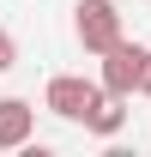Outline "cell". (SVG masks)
<instances>
[{
  "label": "cell",
  "mask_w": 151,
  "mask_h": 157,
  "mask_svg": "<svg viewBox=\"0 0 151 157\" xmlns=\"http://www.w3.org/2000/svg\"><path fill=\"white\" fill-rule=\"evenodd\" d=\"M85 127H91L97 139H115L121 127H127V97H115V91H97V103L85 109Z\"/></svg>",
  "instance_id": "obj_5"
},
{
  "label": "cell",
  "mask_w": 151,
  "mask_h": 157,
  "mask_svg": "<svg viewBox=\"0 0 151 157\" xmlns=\"http://www.w3.org/2000/svg\"><path fill=\"white\" fill-rule=\"evenodd\" d=\"M97 78H79V73H55L48 78V91H42V109L48 115H60V121H85V109L97 103Z\"/></svg>",
  "instance_id": "obj_2"
},
{
  "label": "cell",
  "mask_w": 151,
  "mask_h": 157,
  "mask_svg": "<svg viewBox=\"0 0 151 157\" xmlns=\"http://www.w3.org/2000/svg\"><path fill=\"white\" fill-rule=\"evenodd\" d=\"M12 67H18V42L0 30V73H12Z\"/></svg>",
  "instance_id": "obj_6"
},
{
  "label": "cell",
  "mask_w": 151,
  "mask_h": 157,
  "mask_svg": "<svg viewBox=\"0 0 151 157\" xmlns=\"http://www.w3.org/2000/svg\"><path fill=\"white\" fill-rule=\"evenodd\" d=\"M37 133V109L24 97H0V151H24Z\"/></svg>",
  "instance_id": "obj_4"
},
{
  "label": "cell",
  "mask_w": 151,
  "mask_h": 157,
  "mask_svg": "<svg viewBox=\"0 0 151 157\" xmlns=\"http://www.w3.org/2000/svg\"><path fill=\"white\" fill-rule=\"evenodd\" d=\"M139 60H145V48L139 42H115V48H103V91H115V97H133V85H139Z\"/></svg>",
  "instance_id": "obj_3"
},
{
  "label": "cell",
  "mask_w": 151,
  "mask_h": 157,
  "mask_svg": "<svg viewBox=\"0 0 151 157\" xmlns=\"http://www.w3.org/2000/svg\"><path fill=\"white\" fill-rule=\"evenodd\" d=\"M139 97H151V48H145V60H139V85H133Z\"/></svg>",
  "instance_id": "obj_7"
},
{
  "label": "cell",
  "mask_w": 151,
  "mask_h": 157,
  "mask_svg": "<svg viewBox=\"0 0 151 157\" xmlns=\"http://www.w3.org/2000/svg\"><path fill=\"white\" fill-rule=\"evenodd\" d=\"M73 36L85 42V55L115 48V42L127 36V30H121V12H115V0H79V6H73Z\"/></svg>",
  "instance_id": "obj_1"
}]
</instances>
